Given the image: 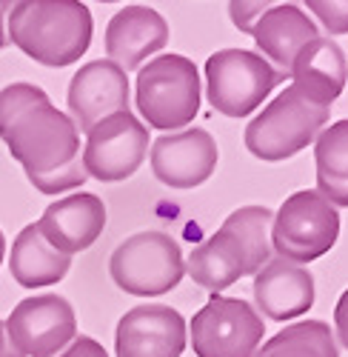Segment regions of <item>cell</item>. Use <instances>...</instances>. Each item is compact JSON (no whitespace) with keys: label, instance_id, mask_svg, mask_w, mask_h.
I'll list each match as a JSON object with an SVG mask.
<instances>
[{"label":"cell","instance_id":"1","mask_svg":"<svg viewBox=\"0 0 348 357\" xmlns=\"http://www.w3.org/2000/svg\"><path fill=\"white\" fill-rule=\"evenodd\" d=\"M0 140L38 192L61 195L86 183L77 126L52 106L43 89L32 83L0 89Z\"/></svg>","mask_w":348,"mask_h":357},{"label":"cell","instance_id":"2","mask_svg":"<svg viewBox=\"0 0 348 357\" xmlns=\"http://www.w3.org/2000/svg\"><path fill=\"white\" fill-rule=\"evenodd\" d=\"M271 223L266 206H243L226 223L191 249L186 269L191 280L209 291H223L246 275H257L271 260Z\"/></svg>","mask_w":348,"mask_h":357},{"label":"cell","instance_id":"3","mask_svg":"<svg viewBox=\"0 0 348 357\" xmlns=\"http://www.w3.org/2000/svg\"><path fill=\"white\" fill-rule=\"evenodd\" d=\"M95 20L77 0H23L9 12L12 43L43 66H69L92 46Z\"/></svg>","mask_w":348,"mask_h":357},{"label":"cell","instance_id":"4","mask_svg":"<svg viewBox=\"0 0 348 357\" xmlns=\"http://www.w3.org/2000/svg\"><path fill=\"white\" fill-rule=\"evenodd\" d=\"M331 106L308 98L303 89L288 86L246 126V149L260 160H285L320 135Z\"/></svg>","mask_w":348,"mask_h":357},{"label":"cell","instance_id":"5","mask_svg":"<svg viewBox=\"0 0 348 357\" xmlns=\"http://www.w3.org/2000/svg\"><path fill=\"white\" fill-rule=\"evenodd\" d=\"M134 103L155 129L189 126L200 112V75L183 54H160L137 72Z\"/></svg>","mask_w":348,"mask_h":357},{"label":"cell","instance_id":"6","mask_svg":"<svg viewBox=\"0 0 348 357\" xmlns=\"http://www.w3.org/2000/svg\"><path fill=\"white\" fill-rule=\"evenodd\" d=\"M283 80L266 57L248 49H223L206 61L209 103L226 117L251 114Z\"/></svg>","mask_w":348,"mask_h":357},{"label":"cell","instance_id":"7","mask_svg":"<svg viewBox=\"0 0 348 357\" xmlns=\"http://www.w3.org/2000/svg\"><path fill=\"white\" fill-rule=\"evenodd\" d=\"M109 272L123 291L155 297L171 291L183 280L186 260L174 237L163 231H140L111 252Z\"/></svg>","mask_w":348,"mask_h":357},{"label":"cell","instance_id":"8","mask_svg":"<svg viewBox=\"0 0 348 357\" xmlns=\"http://www.w3.org/2000/svg\"><path fill=\"white\" fill-rule=\"evenodd\" d=\"M340 237V215L320 192H294L271 223V246L285 263H311L323 257Z\"/></svg>","mask_w":348,"mask_h":357},{"label":"cell","instance_id":"9","mask_svg":"<svg viewBox=\"0 0 348 357\" xmlns=\"http://www.w3.org/2000/svg\"><path fill=\"white\" fill-rule=\"evenodd\" d=\"M266 326L260 312L240 297H220L191 317V349L197 357H254Z\"/></svg>","mask_w":348,"mask_h":357},{"label":"cell","instance_id":"10","mask_svg":"<svg viewBox=\"0 0 348 357\" xmlns=\"http://www.w3.org/2000/svg\"><path fill=\"white\" fill-rule=\"evenodd\" d=\"M6 326V337L20 357H57L77 337V317L61 294L20 301Z\"/></svg>","mask_w":348,"mask_h":357},{"label":"cell","instance_id":"11","mask_svg":"<svg viewBox=\"0 0 348 357\" xmlns=\"http://www.w3.org/2000/svg\"><path fill=\"white\" fill-rule=\"evenodd\" d=\"M149 149V129L143 126L132 112H118L100 121L83 146V169L86 177H95L103 183L126 181L132 177Z\"/></svg>","mask_w":348,"mask_h":357},{"label":"cell","instance_id":"12","mask_svg":"<svg viewBox=\"0 0 348 357\" xmlns=\"http://www.w3.org/2000/svg\"><path fill=\"white\" fill-rule=\"evenodd\" d=\"M186 349V320L168 306L129 309L114 335L118 357H180Z\"/></svg>","mask_w":348,"mask_h":357},{"label":"cell","instance_id":"13","mask_svg":"<svg viewBox=\"0 0 348 357\" xmlns=\"http://www.w3.org/2000/svg\"><path fill=\"white\" fill-rule=\"evenodd\" d=\"M69 112L77 132L89 135L100 121L129 112V77L111 61H92L69 83Z\"/></svg>","mask_w":348,"mask_h":357},{"label":"cell","instance_id":"14","mask_svg":"<svg viewBox=\"0 0 348 357\" xmlns=\"http://www.w3.org/2000/svg\"><path fill=\"white\" fill-rule=\"evenodd\" d=\"M217 166V143L206 129L163 135L152 146V172L171 189H194L206 183Z\"/></svg>","mask_w":348,"mask_h":357},{"label":"cell","instance_id":"15","mask_svg":"<svg viewBox=\"0 0 348 357\" xmlns=\"http://www.w3.org/2000/svg\"><path fill=\"white\" fill-rule=\"evenodd\" d=\"M168 43V23L152 6H126L106 26V52L114 66L134 72Z\"/></svg>","mask_w":348,"mask_h":357},{"label":"cell","instance_id":"16","mask_svg":"<svg viewBox=\"0 0 348 357\" xmlns=\"http://www.w3.org/2000/svg\"><path fill=\"white\" fill-rule=\"evenodd\" d=\"M106 226V206L97 195L80 192L69 195L63 200H54L43 218L38 220V229L46 241L63 255H74L89 249Z\"/></svg>","mask_w":348,"mask_h":357},{"label":"cell","instance_id":"17","mask_svg":"<svg viewBox=\"0 0 348 357\" xmlns=\"http://www.w3.org/2000/svg\"><path fill=\"white\" fill-rule=\"evenodd\" d=\"M248 35L257 40L260 52L274 61V69L288 77L294 66V57L320 38V29L314 20L294 3H280V6H266V12L254 20Z\"/></svg>","mask_w":348,"mask_h":357},{"label":"cell","instance_id":"18","mask_svg":"<svg viewBox=\"0 0 348 357\" xmlns=\"http://www.w3.org/2000/svg\"><path fill=\"white\" fill-rule=\"evenodd\" d=\"M257 309L271 320H292L314 306V278L306 266L269 260L254 278Z\"/></svg>","mask_w":348,"mask_h":357},{"label":"cell","instance_id":"19","mask_svg":"<svg viewBox=\"0 0 348 357\" xmlns=\"http://www.w3.org/2000/svg\"><path fill=\"white\" fill-rule=\"evenodd\" d=\"M292 77H294L292 86L303 89L308 98L331 106L348 80L345 54L331 38H317L294 57Z\"/></svg>","mask_w":348,"mask_h":357},{"label":"cell","instance_id":"20","mask_svg":"<svg viewBox=\"0 0 348 357\" xmlns=\"http://www.w3.org/2000/svg\"><path fill=\"white\" fill-rule=\"evenodd\" d=\"M9 269L20 286L40 289V286H54L57 280H63L72 269V257L57 252L40 234L38 223H32L15 237Z\"/></svg>","mask_w":348,"mask_h":357},{"label":"cell","instance_id":"21","mask_svg":"<svg viewBox=\"0 0 348 357\" xmlns=\"http://www.w3.org/2000/svg\"><path fill=\"white\" fill-rule=\"evenodd\" d=\"M314 160L320 197H326L334 209H348V121H337L317 137Z\"/></svg>","mask_w":348,"mask_h":357},{"label":"cell","instance_id":"22","mask_svg":"<svg viewBox=\"0 0 348 357\" xmlns=\"http://www.w3.org/2000/svg\"><path fill=\"white\" fill-rule=\"evenodd\" d=\"M254 357H340L334 332L323 320H303L274 335Z\"/></svg>","mask_w":348,"mask_h":357},{"label":"cell","instance_id":"23","mask_svg":"<svg viewBox=\"0 0 348 357\" xmlns=\"http://www.w3.org/2000/svg\"><path fill=\"white\" fill-rule=\"evenodd\" d=\"M308 9L323 20L329 35L348 32V0H308Z\"/></svg>","mask_w":348,"mask_h":357},{"label":"cell","instance_id":"24","mask_svg":"<svg viewBox=\"0 0 348 357\" xmlns=\"http://www.w3.org/2000/svg\"><path fill=\"white\" fill-rule=\"evenodd\" d=\"M228 12H231V20H235L237 29H243V32H248V29L254 26V20L266 12V3H228Z\"/></svg>","mask_w":348,"mask_h":357},{"label":"cell","instance_id":"25","mask_svg":"<svg viewBox=\"0 0 348 357\" xmlns=\"http://www.w3.org/2000/svg\"><path fill=\"white\" fill-rule=\"evenodd\" d=\"M57 357H109L95 337H74Z\"/></svg>","mask_w":348,"mask_h":357},{"label":"cell","instance_id":"26","mask_svg":"<svg viewBox=\"0 0 348 357\" xmlns=\"http://www.w3.org/2000/svg\"><path fill=\"white\" fill-rule=\"evenodd\" d=\"M334 323H337L340 343L348 349V289L340 294V301H337V309H334Z\"/></svg>","mask_w":348,"mask_h":357},{"label":"cell","instance_id":"27","mask_svg":"<svg viewBox=\"0 0 348 357\" xmlns=\"http://www.w3.org/2000/svg\"><path fill=\"white\" fill-rule=\"evenodd\" d=\"M0 357H20V354L12 349L9 337H6V326H3V323H0Z\"/></svg>","mask_w":348,"mask_h":357},{"label":"cell","instance_id":"28","mask_svg":"<svg viewBox=\"0 0 348 357\" xmlns=\"http://www.w3.org/2000/svg\"><path fill=\"white\" fill-rule=\"evenodd\" d=\"M6 3H0V49H3L6 46V32H3V15H6Z\"/></svg>","mask_w":348,"mask_h":357},{"label":"cell","instance_id":"29","mask_svg":"<svg viewBox=\"0 0 348 357\" xmlns=\"http://www.w3.org/2000/svg\"><path fill=\"white\" fill-rule=\"evenodd\" d=\"M3 252H6V237H3V231H0V263H3Z\"/></svg>","mask_w":348,"mask_h":357}]
</instances>
